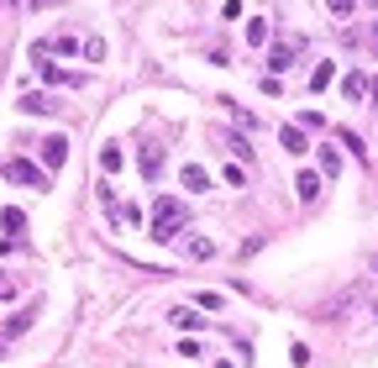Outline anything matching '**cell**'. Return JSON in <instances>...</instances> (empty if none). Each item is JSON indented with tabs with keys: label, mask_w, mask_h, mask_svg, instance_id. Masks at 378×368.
<instances>
[{
	"label": "cell",
	"mask_w": 378,
	"mask_h": 368,
	"mask_svg": "<svg viewBox=\"0 0 378 368\" xmlns=\"http://www.w3.org/2000/svg\"><path fill=\"white\" fill-rule=\"evenodd\" d=\"M289 358H294V368H305V363H310V347H305V342H294V347H289Z\"/></svg>",
	"instance_id": "obj_25"
},
{
	"label": "cell",
	"mask_w": 378,
	"mask_h": 368,
	"mask_svg": "<svg viewBox=\"0 0 378 368\" xmlns=\"http://www.w3.org/2000/svg\"><path fill=\"white\" fill-rule=\"evenodd\" d=\"M184 258L205 263V258H215V242H210V237H184Z\"/></svg>",
	"instance_id": "obj_9"
},
{
	"label": "cell",
	"mask_w": 378,
	"mask_h": 368,
	"mask_svg": "<svg viewBox=\"0 0 378 368\" xmlns=\"http://www.w3.org/2000/svg\"><path fill=\"white\" fill-rule=\"evenodd\" d=\"M326 11H331L336 21H347V16H352V0H326Z\"/></svg>",
	"instance_id": "obj_21"
},
{
	"label": "cell",
	"mask_w": 378,
	"mask_h": 368,
	"mask_svg": "<svg viewBox=\"0 0 378 368\" xmlns=\"http://www.w3.org/2000/svg\"><path fill=\"white\" fill-rule=\"evenodd\" d=\"M79 53H85L90 63H100L105 58V43H100V37H85V48H79Z\"/></svg>",
	"instance_id": "obj_20"
},
{
	"label": "cell",
	"mask_w": 378,
	"mask_h": 368,
	"mask_svg": "<svg viewBox=\"0 0 378 368\" xmlns=\"http://www.w3.org/2000/svg\"><path fill=\"white\" fill-rule=\"evenodd\" d=\"M0 226H6V231H11V237H16V231L26 226V216H21V211H0Z\"/></svg>",
	"instance_id": "obj_19"
},
{
	"label": "cell",
	"mask_w": 378,
	"mask_h": 368,
	"mask_svg": "<svg viewBox=\"0 0 378 368\" xmlns=\"http://www.w3.org/2000/svg\"><path fill=\"white\" fill-rule=\"evenodd\" d=\"M32 321H37V310H16V316L6 321V337H21V332H26Z\"/></svg>",
	"instance_id": "obj_17"
},
{
	"label": "cell",
	"mask_w": 378,
	"mask_h": 368,
	"mask_svg": "<svg viewBox=\"0 0 378 368\" xmlns=\"http://www.w3.org/2000/svg\"><path fill=\"white\" fill-rule=\"evenodd\" d=\"M63 163H69V137H63V132H53V137H43V169L58 174Z\"/></svg>",
	"instance_id": "obj_4"
},
{
	"label": "cell",
	"mask_w": 378,
	"mask_h": 368,
	"mask_svg": "<svg viewBox=\"0 0 378 368\" xmlns=\"http://www.w3.org/2000/svg\"><path fill=\"white\" fill-rule=\"evenodd\" d=\"M320 169H326V179H336V174H342V153H336V147H326V142H320Z\"/></svg>",
	"instance_id": "obj_13"
},
{
	"label": "cell",
	"mask_w": 378,
	"mask_h": 368,
	"mask_svg": "<svg viewBox=\"0 0 378 368\" xmlns=\"http://www.w3.org/2000/svg\"><path fill=\"white\" fill-rule=\"evenodd\" d=\"M21 111L26 116H53V111H58V100L43 95V90H32V95H21Z\"/></svg>",
	"instance_id": "obj_6"
},
{
	"label": "cell",
	"mask_w": 378,
	"mask_h": 368,
	"mask_svg": "<svg viewBox=\"0 0 378 368\" xmlns=\"http://www.w3.org/2000/svg\"><path fill=\"white\" fill-rule=\"evenodd\" d=\"M373 274H378V253H373Z\"/></svg>",
	"instance_id": "obj_28"
},
{
	"label": "cell",
	"mask_w": 378,
	"mask_h": 368,
	"mask_svg": "<svg viewBox=\"0 0 378 368\" xmlns=\"http://www.w3.org/2000/svg\"><path fill=\"white\" fill-rule=\"evenodd\" d=\"M279 137H284V147H289V153H305V147H310V142H305V127H284Z\"/></svg>",
	"instance_id": "obj_14"
},
{
	"label": "cell",
	"mask_w": 378,
	"mask_h": 368,
	"mask_svg": "<svg viewBox=\"0 0 378 368\" xmlns=\"http://www.w3.org/2000/svg\"><path fill=\"white\" fill-rule=\"evenodd\" d=\"M368 48H373V53H378V21H373V32H368Z\"/></svg>",
	"instance_id": "obj_26"
},
{
	"label": "cell",
	"mask_w": 378,
	"mask_h": 368,
	"mask_svg": "<svg viewBox=\"0 0 378 368\" xmlns=\"http://www.w3.org/2000/svg\"><path fill=\"white\" fill-rule=\"evenodd\" d=\"M0 352H6V347H0Z\"/></svg>",
	"instance_id": "obj_30"
},
{
	"label": "cell",
	"mask_w": 378,
	"mask_h": 368,
	"mask_svg": "<svg viewBox=\"0 0 378 368\" xmlns=\"http://www.w3.org/2000/svg\"><path fill=\"white\" fill-rule=\"evenodd\" d=\"M168 321L179 326V332H200V310H189V305H173V310H168Z\"/></svg>",
	"instance_id": "obj_10"
},
{
	"label": "cell",
	"mask_w": 378,
	"mask_h": 368,
	"mask_svg": "<svg viewBox=\"0 0 378 368\" xmlns=\"http://www.w3.org/2000/svg\"><path fill=\"white\" fill-rule=\"evenodd\" d=\"M184 226H189V211H184V200H173V195H158L153 200V242H179L184 237Z\"/></svg>",
	"instance_id": "obj_1"
},
{
	"label": "cell",
	"mask_w": 378,
	"mask_h": 368,
	"mask_svg": "<svg viewBox=\"0 0 378 368\" xmlns=\"http://www.w3.org/2000/svg\"><path fill=\"white\" fill-rule=\"evenodd\" d=\"M373 6H378V0H373Z\"/></svg>",
	"instance_id": "obj_29"
},
{
	"label": "cell",
	"mask_w": 378,
	"mask_h": 368,
	"mask_svg": "<svg viewBox=\"0 0 378 368\" xmlns=\"http://www.w3.org/2000/svg\"><path fill=\"white\" fill-rule=\"evenodd\" d=\"M195 305H200V310H221V305H226V300H221V295H215V290H205V295H200V300H195Z\"/></svg>",
	"instance_id": "obj_22"
},
{
	"label": "cell",
	"mask_w": 378,
	"mask_h": 368,
	"mask_svg": "<svg viewBox=\"0 0 378 368\" xmlns=\"http://www.w3.org/2000/svg\"><path fill=\"white\" fill-rule=\"evenodd\" d=\"M137 163H142V179L158 184L163 179V142H137Z\"/></svg>",
	"instance_id": "obj_3"
},
{
	"label": "cell",
	"mask_w": 378,
	"mask_h": 368,
	"mask_svg": "<svg viewBox=\"0 0 378 368\" xmlns=\"http://www.w3.org/2000/svg\"><path fill=\"white\" fill-rule=\"evenodd\" d=\"M331 79H336V63L326 58V63H315V74H310V90H326Z\"/></svg>",
	"instance_id": "obj_15"
},
{
	"label": "cell",
	"mask_w": 378,
	"mask_h": 368,
	"mask_svg": "<svg viewBox=\"0 0 378 368\" xmlns=\"http://www.w3.org/2000/svg\"><path fill=\"white\" fill-rule=\"evenodd\" d=\"M179 179H184L189 195H205V189H210V174L200 169V163H184V174H179Z\"/></svg>",
	"instance_id": "obj_7"
},
{
	"label": "cell",
	"mask_w": 378,
	"mask_h": 368,
	"mask_svg": "<svg viewBox=\"0 0 378 368\" xmlns=\"http://www.w3.org/2000/svg\"><path fill=\"white\" fill-rule=\"evenodd\" d=\"M247 43H252V48H263V43H268V21H263V16H258V21H247Z\"/></svg>",
	"instance_id": "obj_18"
},
{
	"label": "cell",
	"mask_w": 378,
	"mask_h": 368,
	"mask_svg": "<svg viewBox=\"0 0 378 368\" xmlns=\"http://www.w3.org/2000/svg\"><path fill=\"white\" fill-rule=\"evenodd\" d=\"M294 53H300V43H274V48H268V69H274V74L294 69Z\"/></svg>",
	"instance_id": "obj_5"
},
{
	"label": "cell",
	"mask_w": 378,
	"mask_h": 368,
	"mask_svg": "<svg viewBox=\"0 0 378 368\" xmlns=\"http://www.w3.org/2000/svg\"><path fill=\"white\" fill-rule=\"evenodd\" d=\"M121 163H126L121 142H105V147H100V169H105V174H121Z\"/></svg>",
	"instance_id": "obj_11"
},
{
	"label": "cell",
	"mask_w": 378,
	"mask_h": 368,
	"mask_svg": "<svg viewBox=\"0 0 378 368\" xmlns=\"http://www.w3.org/2000/svg\"><path fill=\"white\" fill-rule=\"evenodd\" d=\"M0 174H6L11 184H26V189H48V179H53L48 169H37V163H26V158H6Z\"/></svg>",
	"instance_id": "obj_2"
},
{
	"label": "cell",
	"mask_w": 378,
	"mask_h": 368,
	"mask_svg": "<svg viewBox=\"0 0 378 368\" xmlns=\"http://www.w3.org/2000/svg\"><path fill=\"white\" fill-rule=\"evenodd\" d=\"M6 295H11V279H6V274H0V300H6Z\"/></svg>",
	"instance_id": "obj_27"
},
{
	"label": "cell",
	"mask_w": 378,
	"mask_h": 368,
	"mask_svg": "<svg viewBox=\"0 0 378 368\" xmlns=\"http://www.w3.org/2000/svg\"><path fill=\"white\" fill-rule=\"evenodd\" d=\"M226 142H232V153H237L242 163H247V158H252V142H242V137H226Z\"/></svg>",
	"instance_id": "obj_24"
},
{
	"label": "cell",
	"mask_w": 378,
	"mask_h": 368,
	"mask_svg": "<svg viewBox=\"0 0 378 368\" xmlns=\"http://www.w3.org/2000/svg\"><path fill=\"white\" fill-rule=\"evenodd\" d=\"M342 95H347V100H362V95H368V79H362V74H347V79H342Z\"/></svg>",
	"instance_id": "obj_16"
},
{
	"label": "cell",
	"mask_w": 378,
	"mask_h": 368,
	"mask_svg": "<svg viewBox=\"0 0 378 368\" xmlns=\"http://www.w3.org/2000/svg\"><path fill=\"white\" fill-rule=\"evenodd\" d=\"M294 195H300L305 206H310V200L320 195V174H310V169H300V174H294Z\"/></svg>",
	"instance_id": "obj_8"
},
{
	"label": "cell",
	"mask_w": 378,
	"mask_h": 368,
	"mask_svg": "<svg viewBox=\"0 0 378 368\" xmlns=\"http://www.w3.org/2000/svg\"><path fill=\"white\" fill-rule=\"evenodd\" d=\"M37 63H43V79H48V85H79V74H69V69H53L48 58H37Z\"/></svg>",
	"instance_id": "obj_12"
},
{
	"label": "cell",
	"mask_w": 378,
	"mask_h": 368,
	"mask_svg": "<svg viewBox=\"0 0 378 368\" xmlns=\"http://www.w3.org/2000/svg\"><path fill=\"white\" fill-rule=\"evenodd\" d=\"M226 184H237V189L247 184V174H242V163H226Z\"/></svg>",
	"instance_id": "obj_23"
}]
</instances>
